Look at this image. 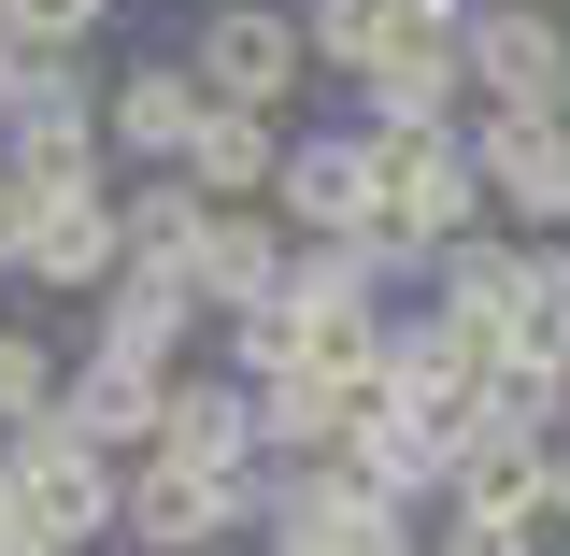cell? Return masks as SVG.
I'll use <instances>...</instances> for the list:
<instances>
[{"label":"cell","instance_id":"21","mask_svg":"<svg viewBox=\"0 0 570 556\" xmlns=\"http://www.w3.org/2000/svg\"><path fill=\"white\" fill-rule=\"evenodd\" d=\"M299 43H314L328 86H371L385 43H400V0H299Z\"/></svg>","mask_w":570,"mask_h":556},{"label":"cell","instance_id":"19","mask_svg":"<svg viewBox=\"0 0 570 556\" xmlns=\"http://www.w3.org/2000/svg\"><path fill=\"white\" fill-rule=\"evenodd\" d=\"M115 228H129V272H171V285H186V257H200L214 201L186 186V172H157V186H129V201H115Z\"/></svg>","mask_w":570,"mask_h":556},{"label":"cell","instance_id":"23","mask_svg":"<svg viewBox=\"0 0 570 556\" xmlns=\"http://www.w3.org/2000/svg\"><path fill=\"white\" fill-rule=\"evenodd\" d=\"M58 386H71L58 357L29 343V329H0V442H14V428H43V414H58Z\"/></svg>","mask_w":570,"mask_h":556},{"label":"cell","instance_id":"2","mask_svg":"<svg viewBox=\"0 0 570 556\" xmlns=\"http://www.w3.org/2000/svg\"><path fill=\"white\" fill-rule=\"evenodd\" d=\"M142 556H214L243 528H272V457L257 471H200V457H142L129 471V514H115Z\"/></svg>","mask_w":570,"mask_h":556},{"label":"cell","instance_id":"26","mask_svg":"<svg viewBox=\"0 0 570 556\" xmlns=\"http://www.w3.org/2000/svg\"><path fill=\"white\" fill-rule=\"evenodd\" d=\"M14 86H29V43H0V115H14Z\"/></svg>","mask_w":570,"mask_h":556},{"label":"cell","instance_id":"8","mask_svg":"<svg viewBox=\"0 0 570 556\" xmlns=\"http://www.w3.org/2000/svg\"><path fill=\"white\" fill-rule=\"evenodd\" d=\"M456 58H471L485 115H570V14H542V0H471Z\"/></svg>","mask_w":570,"mask_h":556},{"label":"cell","instance_id":"30","mask_svg":"<svg viewBox=\"0 0 570 556\" xmlns=\"http://www.w3.org/2000/svg\"><path fill=\"white\" fill-rule=\"evenodd\" d=\"M542 14H570V0H542Z\"/></svg>","mask_w":570,"mask_h":556},{"label":"cell","instance_id":"11","mask_svg":"<svg viewBox=\"0 0 570 556\" xmlns=\"http://www.w3.org/2000/svg\"><path fill=\"white\" fill-rule=\"evenodd\" d=\"M115 272H129L115 186H58V201L29 214V243H14V285H43V300H100Z\"/></svg>","mask_w":570,"mask_h":556},{"label":"cell","instance_id":"3","mask_svg":"<svg viewBox=\"0 0 570 556\" xmlns=\"http://www.w3.org/2000/svg\"><path fill=\"white\" fill-rule=\"evenodd\" d=\"M0 457H14V528H29V543H58V556H86L115 514H129V471H115L100 442H71L58 414H43V428H14Z\"/></svg>","mask_w":570,"mask_h":556},{"label":"cell","instance_id":"7","mask_svg":"<svg viewBox=\"0 0 570 556\" xmlns=\"http://www.w3.org/2000/svg\"><path fill=\"white\" fill-rule=\"evenodd\" d=\"M0 157L29 172V186H100V58H29L14 86V115H0Z\"/></svg>","mask_w":570,"mask_h":556},{"label":"cell","instance_id":"14","mask_svg":"<svg viewBox=\"0 0 570 556\" xmlns=\"http://www.w3.org/2000/svg\"><path fill=\"white\" fill-rule=\"evenodd\" d=\"M157 414H171L157 371H129V357H71V386H58V428H71V442H100V457H157Z\"/></svg>","mask_w":570,"mask_h":556},{"label":"cell","instance_id":"16","mask_svg":"<svg viewBox=\"0 0 570 556\" xmlns=\"http://www.w3.org/2000/svg\"><path fill=\"white\" fill-rule=\"evenodd\" d=\"M157 457H200V471H257V386H243V371H171Z\"/></svg>","mask_w":570,"mask_h":556},{"label":"cell","instance_id":"10","mask_svg":"<svg viewBox=\"0 0 570 556\" xmlns=\"http://www.w3.org/2000/svg\"><path fill=\"white\" fill-rule=\"evenodd\" d=\"M471 172H485V214H513L528 243L570 228V115H485L471 129Z\"/></svg>","mask_w":570,"mask_h":556},{"label":"cell","instance_id":"32","mask_svg":"<svg viewBox=\"0 0 570 556\" xmlns=\"http://www.w3.org/2000/svg\"><path fill=\"white\" fill-rule=\"evenodd\" d=\"M214 556H228V543H214Z\"/></svg>","mask_w":570,"mask_h":556},{"label":"cell","instance_id":"25","mask_svg":"<svg viewBox=\"0 0 570 556\" xmlns=\"http://www.w3.org/2000/svg\"><path fill=\"white\" fill-rule=\"evenodd\" d=\"M442 556H542V514H442Z\"/></svg>","mask_w":570,"mask_h":556},{"label":"cell","instance_id":"20","mask_svg":"<svg viewBox=\"0 0 570 556\" xmlns=\"http://www.w3.org/2000/svg\"><path fill=\"white\" fill-rule=\"evenodd\" d=\"M343 471H356L371 499H400V514H414V499H442V442H428L414 414H385V400H371L356 442H343Z\"/></svg>","mask_w":570,"mask_h":556},{"label":"cell","instance_id":"13","mask_svg":"<svg viewBox=\"0 0 570 556\" xmlns=\"http://www.w3.org/2000/svg\"><path fill=\"white\" fill-rule=\"evenodd\" d=\"M285 257H299V228H285L272 201H228L200 228V257H186V300H200V314H257L285 285Z\"/></svg>","mask_w":570,"mask_h":556},{"label":"cell","instance_id":"31","mask_svg":"<svg viewBox=\"0 0 570 556\" xmlns=\"http://www.w3.org/2000/svg\"><path fill=\"white\" fill-rule=\"evenodd\" d=\"M285 14H299V0H285Z\"/></svg>","mask_w":570,"mask_h":556},{"label":"cell","instance_id":"9","mask_svg":"<svg viewBox=\"0 0 570 556\" xmlns=\"http://www.w3.org/2000/svg\"><path fill=\"white\" fill-rule=\"evenodd\" d=\"M272 214L299 243H343L385 214V129H285V172H272Z\"/></svg>","mask_w":570,"mask_h":556},{"label":"cell","instance_id":"24","mask_svg":"<svg viewBox=\"0 0 570 556\" xmlns=\"http://www.w3.org/2000/svg\"><path fill=\"white\" fill-rule=\"evenodd\" d=\"M100 14L115 0H14V43L29 58H100Z\"/></svg>","mask_w":570,"mask_h":556},{"label":"cell","instance_id":"5","mask_svg":"<svg viewBox=\"0 0 570 556\" xmlns=\"http://www.w3.org/2000/svg\"><path fill=\"white\" fill-rule=\"evenodd\" d=\"M272 556H414V514L371 499L343 457H272Z\"/></svg>","mask_w":570,"mask_h":556},{"label":"cell","instance_id":"22","mask_svg":"<svg viewBox=\"0 0 570 556\" xmlns=\"http://www.w3.org/2000/svg\"><path fill=\"white\" fill-rule=\"evenodd\" d=\"M513 357H557L570 371V228L528 243V285H513Z\"/></svg>","mask_w":570,"mask_h":556},{"label":"cell","instance_id":"4","mask_svg":"<svg viewBox=\"0 0 570 556\" xmlns=\"http://www.w3.org/2000/svg\"><path fill=\"white\" fill-rule=\"evenodd\" d=\"M186 71H200V100L285 115V100L314 86V43H299V14H285V0H200V29H186Z\"/></svg>","mask_w":570,"mask_h":556},{"label":"cell","instance_id":"6","mask_svg":"<svg viewBox=\"0 0 570 556\" xmlns=\"http://www.w3.org/2000/svg\"><path fill=\"white\" fill-rule=\"evenodd\" d=\"M371 371H385V414H414L428 442L456 457V442L485 428V371H499V357L471 343L456 314H414V329H385V357H371Z\"/></svg>","mask_w":570,"mask_h":556},{"label":"cell","instance_id":"29","mask_svg":"<svg viewBox=\"0 0 570 556\" xmlns=\"http://www.w3.org/2000/svg\"><path fill=\"white\" fill-rule=\"evenodd\" d=\"M0 43H14V0H0Z\"/></svg>","mask_w":570,"mask_h":556},{"label":"cell","instance_id":"18","mask_svg":"<svg viewBox=\"0 0 570 556\" xmlns=\"http://www.w3.org/2000/svg\"><path fill=\"white\" fill-rule=\"evenodd\" d=\"M272 172H285V115H243V100H214V115H200V143H186V186L228 214V201H272Z\"/></svg>","mask_w":570,"mask_h":556},{"label":"cell","instance_id":"28","mask_svg":"<svg viewBox=\"0 0 570 556\" xmlns=\"http://www.w3.org/2000/svg\"><path fill=\"white\" fill-rule=\"evenodd\" d=\"M0 556H58V543H29V528H14V543H0Z\"/></svg>","mask_w":570,"mask_h":556},{"label":"cell","instance_id":"17","mask_svg":"<svg viewBox=\"0 0 570 556\" xmlns=\"http://www.w3.org/2000/svg\"><path fill=\"white\" fill-rule=\"evenodd\" d=\"M186 329H200V300H186L171 272H115V285H100V343H86V357H129V371L171 386V371H186Z\"/></svg>","mask_w":570,"mask_h":556},{"label":"cell","instance_id":"15","mask_svg":"<svg viewBox=\"0 0 570 556\" xmlns=\"http://www.w3.org/2000/svg\"><path fill=\"white\" fill-rule=\"evenodd\" d=\"M428 285H442L428 314H456L485 357H513V285H528V243H499V228H456V243L428 257Z\"/></svg>","mask_w":570,"mask_h":556},{"label":"cell","instance_id":"27","mask_svg":"<svg viewBox=\"0 0 570 556\" xmlns=\"http://www.w3.org/2000/svg\"><path fill=\"white\" fill-rule=\"evenodd\" d=\"M0 543H14V457H0Z\"/></svg>","mask_w":570,"mask_h":556},{"label":"cell","instance_id":"12","mask_svg":"<svg viewBox=\"0 0 570 556\" xmlns=\"http://www.w3.org/2000/svg\"><path fill=\"white\" fill-rule=\"evenodd\" d=\"M200 71H186V43L171 58H129V71H100V143L115 157H157V172H186V143H200Z\"/></svg>","mask_w":570,"mask_h":556},{"label":"cell","instance_id":"1","mask_svg":"<svg viewBox=\"0 0 570 556\" xmlns=\"http://www.w3.org/2000/svg\"><path fill=\"white\" fill-rule=\"evenodd\" d=\"M456 228H485L471 129H385V214H371V257H385V272H428Z\"/></svg>","mask_w":570,"mask_h":556}]
</instances>
